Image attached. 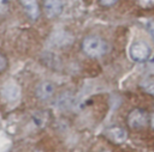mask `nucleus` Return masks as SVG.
<instances>
[{
	"label": "nucleus",
	"mask_w": 154,
	"mask_h": 152,
	"mask_svg": "<svg viewBox=\"0 0 154 152\" xmlns=\"http://www.w3.org/2000/svg\"><path fill=\"white\" fill-rule=\"evenodd\" d=\"M82 48L87 55L91 57H97V56L103 55L107 51L108 45L102 38L96 37V36H89L84 38L82 43Z\"/></svg>",
	"instance_id": "obj_1"
},
{
	"label": "nucleus",
	"mask_w": 154,
	"mask_h": 152,
	"mask_svg": "<svg viewBox=\"0 0 154 152\" xmlns=\"http://www.w3.org/2000/svg\"><path fill=\"white\" fill-rule=\"evenodd\" d=\"M129 55H130L131 60H134L136 62H142L149 57L150 48L144 42H135L130 45Z\"/></svg>",
	"instance_id": "obj_2"
},
{
	"label": "nucleus",
	"mask_w": 154,
	"mask_h": 152,
	"mask_svg": "<svg viewBox=\"0 0 154 152\" xmlns=\"http://www.w3.org/2000/svg\"><path fill=\"white\" fill-rule=\"evenodd\" d=\"M1 95L4 97V99L8 103H14L19 99L20 96V89L18 86V84L14 80H8L2 85L1 89Z\"/></svg>",
	"instance_id": "obj_3"
},
{
	"label": "nucleus",
	"mask_w": 154,
	"mask_h": 152,
	"mask_svg": "<svg viewBox=\"0 0 154 152\" xmlns=\"http://www.w3.org/2000/svg\"><path fill=\"white\" fill-rule=\"evenodd\" d=\"M128 122L132 128H142L148 123V114L142 109H135L129 114Z\"/></svg>",
	"instance_id": "obj_4"
},
{
	"label": "nucleus",
	"mask_w": 154,
	"mask_h": 152,
	"mask_svg": "<svg viewBox=\"0 0 154 152\" xmlns=\"http://www.w3.org/2000/svg\"><path fill=\"white\" fill-rule=\"evenodd\" d=\"M54 91H55V87H54L53 83L47 81V80L46 81H41L36 87V96L41 101H47L53 96Z\"/></svg>",
	"instance_id": "obj_5"
},
{
	"label": "nucleus",
	"mask_w": 154,
	"mask_h": 152,
	"mask_svg": "<svg viewBox=\"0 0 154 152\" xmlns=\"http://www.w3.org/2000/svg\"><path fill=\"white\" fill-rule=\"evenodd\" d=\"M45 12L49 18H54L59 16L63 11V2L61 0H43Z\"/></svg>",
	"instance_id": "obj_6"
},
{
	"label": "nucleus",
	"mask_w": 154,
	"mask_h": 152,
	"mask_svg": "<svg viewBox=\"0 0 154 152\" xmlns=\"http://www.w3.org/2000/svg\"><path fill=\"white\" fill-rule=\"evenodd\" d=\"M20 4L23 5L25 12L31 19H36L38 17L40 10H38L37 0H20Z\"/></svg>",
	"instance_id": "obj_7"
},
{
	"label": "nucleus",
	"mask_w": 154,
	"mask_h": 152,
	"mask_svg": "<svg viewBox=\"0 0 154 152\" xmlns=\"http://www.w3.org/2000/svg\"><path fill=\"white\" fill-rule=\"evenodd\" d=\"M107 136L116 144H122L126 140V130L120 127H113L107 130Z\"/></svg>",
	"instance_id": "obj_8"
},
{
	"label": "nucleus",
	"mask_w": 154,
	"mask_h": 152,
	"mask_svg": "<svg viewBox=\"0 0 154 152\" xmlns=\"http://www.w3.org/2000/svg\"><path fill=\"white\" fill-rule=\"evenodd\" d=\"M137 4L142 8H150L154 6V0H137Z\"/></svg>",
	"instance_id": "obj_9"
},
{
	"label": "nucleus",
	"mask_w": 154,
	"mask_h": 152,
	"mask_svg": "<svg viewBox=\"0 0 154 152\" xmlns=\"http://www.w3.org/2000/svg\"><path fill=\"white\" fill-rule=\"evenodd\" d=\"M147 30H148L149 35L152 36V38H153V41H154V22H153V20H149V22L147 23Z\"/></svg>",
	"instance_id": "obj_10"
},
{
	"label": "nucleus",
	"mask_w": 154,
	"mask_h": 152,
	"mask_svg": "<svg viewBox=\"0 0 154 152\" xmlns=\"http://www.w3.org/2000/svg\"><path fill=\"white\" fill-rule=\"evenodd\" d=\"M6 66H7V60H6L5 55H2L0 53V71H4L6 68Z\"/></svg>",
	"instance_id": "obj_11"
},
{
	"label": "nucleus",
	"mask_w": 154,
	"mask_h": 152,
	"mask_svg": "<svg viewBox=\"0 0 154 152\" xmlns=\"http://www.w3.org/2000/svg\"><path fill=\"white\" fill-rule=\"evenodd\" d=\"M118 0H100V4L103 6H112L117 2Z\"/></svg>",
	"instance_id": "obj_12"
},
{
	"label": "nucleus",
	"mask_w": 154,
	"mask_h": 152,
	"mask_svg": "<svg viewBox=\"0 0 154 152\" xmlns=\"http://www.w3.org/2000/svg\"><path fill=\"white\" fill-rule=\"evenodd\" d=\"M146 87H147V90H148L150 93H154V80H150V81L148 83V85H146Z\"/></svg>",
	"instance_id": "obj_13"
},
{
	"label": "nucleus",
	"mask_w": 154,
	"mask_h": 152,
	"mask_svg": "<svg viewBox=\"0 0 154 152\" xmlns=\"http://www.w3.org/2000/svg\"><path fill=\"white\" fill-rule=\"evenodd\" d=\"M150 124H152V127L154 128V115H153L152 118H150Z\"/></svg>",
	"instance_id": "obj_14"
}]
</instances>
